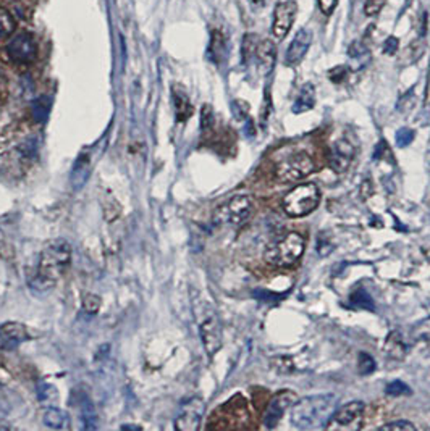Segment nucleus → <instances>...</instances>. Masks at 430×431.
Segmentation results:
<instances>
[{"label":"nucleus","mask_w":430,"mask_h":431,"mask_svg":"<svg viewBox=\"0 0 430 431\" xmlns=\"http://www.w3.org/2000/svg\"><path fill=\"white\" fill-rule=\"evenodd\" d=\"M91 167H92L91 151L83 152L81 155L76 158L75 165H73V168H72L70 183H72L73 189L80 191L81 187L86 185L88 180H89V175H91Z\"/></svg>","instance_id":"nucleus-16"},{"label":"nucleus","mask_w":430,"mask_h":431,"mask_svg":"<svg viewBox=\"0 0 430 431\" xmlns=\"http://www.w3.org/2000/svg\"><path fill=\"white\" fill-rule=\"evenodd\" d=\"M385 354L395 360H403L404 355H406V344H404L402 335H399L398 331H393V333L387 338V343H385Z\"/></svg>","instance_id":"nucleus-20"},{"label":"nucleus","mask_w":430,"mask_h":431,"mask_svg":"<svg viewBox=\"0 0 430 431\" xmlns=\"http://www.w3.org/2000/svg\"><path fill=\"white\" fill-rule=\"evenodd\" d=\"M99 307H101V299H99L97 296L89 294L85 299V309L89 312V314H96V312L99 310Z\"/></svg>","instance_id":"nucleus-34"},{"label":"nucleus","mask_w":430,"mask_h":431,"mask_svg":"<svg viewBox=\"0 0 430 431\" xmlns=\"http://www.w3.org/2000/svg\"><path fill=\"white\" fill-rule=\"evenodd\" d=\"M0 428H2V430H10L8 425H2V423H0Z\"/></svg>","instance_id":"nucleus-38"},{"label":"nucleus","mask_w":430,"mask_h":431,"mask_svg":"<svg viewBox=\"0 0 430 431\" xmlns=\"http://www.w3.org/2000/svg\"><path fill=\"white\" fill-rule=\"evenodd\" d=\"M338 5V0H319V7L320 10H322L324 15H332L333 10L337 8Z\"/></svg>","instance_id":"nucleus-36"},{"label":"nucleus","mask_w":430,"mask_h":431,"mask_svg":"<svg viewBox=\"0 0 430 431\" xmlns=\"http://www.w3.org/2000/svg\"><path fill=\"white\" fill-rule=\"evenodd\" d=\"M72 260V249L67 241L58 239L49 244L39 259V265L33 278H29V286L34 291H47L60 278L63 271L68 269Z\"/></svg>","instance_id":"nucleus-2"},{"label":"nucleus","mask_w":430,"mask_h":431,"mask_svg":"<svg viewBox=\"0 0 430 431\" xmlns=\"http://www.w3.org/2000/svg\"><path fill=\"white\" fill-rule=\"evenodd\" d=\"M192 301V314H195V320L199 330V336L204 346L206 353L209 357L215 355L222 348L224 343V333H222V323L217 314L215 307L212 302L202 296L201 292L195 291L191 294Z\"/></svg>","instance_id":"nucleus-3"},{"label":"nucleus","mask_w":430,"mask_h":431,"mask_svg":"<svg viewBox=\"0 0 430 431\" xmlns=\"http://www.w3.org/2000/svg\"><path fill=\"white\" fill-rule=\"evenodd\" d=\"M429 167H430V158H429Z\"/></svg>","instance_id":"nucleus-39"},{"label":"nucleus","mask_w":430,"mask_h":431,"mask_svg":"<svg viewBox=\"0 0 430 431\" xmlns=\"http://www.w3.org/2000/svg\"><path fill=\"white\" fill-rule=\"evenodd\" d=\"M382 430H392V431H404V430H409V431H414L416 430V427L411 422H406V420H397V422H392V423H387L383 425Z\"/></svg>","instance_id":"nucleus-32"},{"label":"nucleus","mask_w":430,"mask_h":431,"mask_svg":"<svg viewBox=\"0 0 430 431\" xmlns=\"http://www.w3.org/2000/svg\"><path fill=\"white\" fill-rule=\"evenodd\" d=\"M311 44H313V31L309 28H301L293 41H291L288 51L285 56L286 67H296L303 62V58L308 53Z\"/></svg>","instance_id":"nucleus-13"},{"label":"nucleus","mask_w":430,"mask_h":431,"mask_svg":"<svg viewBox=\"0 0 430 431\" xmlns=\"http://www.w3.org/2000/svg\"><path fill=\"white\" fill-rule=\"evenodd\" d=\"M57 389L53 388L52 384L47 383H41L38 388V398L41 400L42 404H53L57 400Z\"/></svg>","instance_id":"nucleus-25"},{"label":"nucleus","mask_w":430,"mask_h":431,"mask_svg":"<svg viewBox=\"0 0 430 431\" xmlns=\"http://www.w3.org/2000/svg\"><path fill=\"white\" fill-rule=\"evenodd\" d=\"M320 204V189L314 183L296 186L283 199V209L288 217L301 218L317 209Z\"/></svg>","instance_id":"nucleus-4"},{"label":"nucleus","mask_w":430,"mask_h":431,"mask_svg":"<svg viewBox=\"0 0 430 431\" xmlns=\"http://www.w3.org/2000/svg\"><path fill=\"white\" fill-rule=\"evenodd\" d=\"M340 399L335 394H315L296 400L291 407V422L299 430H320L327 427Z\"/></svg>","instance_id":"nucleus-1"},{"label":"nucleus","mask_w":430,"mask_h":431,"mask_svg":"<svg viewBox=\"0 0 430 431\" xmlns=\"http://www.w3.org/2000/svg\"><path fill=\"white\" fill-rule=\"evenodd\" d=\"M13 31H15L13 17L7 12V10L0 8V41H2V39H7L8 36H12Z\"/></svg>","instance_id":"nucleus-24"},{"label":"nucleus","mask_w":430,"mask_h":431,"mask_svg":"<svg viewBox=\"0 0 430 431\" xmlns=\"http://www.w3.org/2000/svg\"><path fill=\"white\" fill-rule=\"evenodd\" d=\"M365 405L361 400H353V403L345 404L335 410L332 419L329 420L327 430H359L363 428V415Z\"/></svg>","instance_id":"nucleus-8"},{"label":"nucleus","mask_w":430,"mask_h":431,"mask_svg":"<svg viewBox=\"0 0 430 431\" xmlns=\"http://www.w3.org/2000/svg\"><path fill=\"white\" fill-rule=\"evenodd\" d=\"M296 13H298V3L295 0L276 3L272 19V36L275 37V41H283L288 36L291 26L295 24Z\"/></svg>","instance_id":"nucleus-9"},{"label":"nucleus","mask_w":430,"mask_h":431,"mask_svg":"<svg viewBox=\"0 0 430 431\" xmlns=\"http://www.w3.org/2000/svg\"><path fill=\"white\" fill-rule=\"evenodd\" d=\"M254 60L258 63L261 73L264 76H269L274 71L275 62H276V47L275 44L270 41V39H262L258 42V47H256L254 52Z\"/></svg>","instance_id":"nucleus-15"},{"label":"nucleus","mask_w":430,"mask_h":431,"mask_svg":"<svg viewBox=\"0 0 430 431\" xmlns=\"http://www.w3.org/2000/svg\"><path fill=\"white\" fill-rule=\"evenodd\" d=\"M414 141V131L409 128H402L397 131V146L398 147H408L409 144Z\"/></svg>","instance_id":"nucleus-30"},{"label":"nucleus","mask_w":430,"mask_h":431,"mask_svg":"<svg viewBox=\"0 0 430 431\" xmlns=\"http://www.w3.org/2000/svg\"><path fill=\"white\" fill-rule=\"evenodd\" d=\"M209 52H210L212 60L217 62V63H220L225 58L226 42H225V37L222 36V33H219V31L212 33V41H210Z\"/></svg>","instance_id":"nucleus-21"},{"label":"nucleus","mask_w":430,"mask_h":431,"mask_svg":"<svg viewBox=\"0 0 430 431\" xmlns=\"http://www.w3.org/2000/svg\"><path fill=\"white\" fill-rule=\"evenodd\" d=\"M251 2H253V3H256V5H259V3H262V2H264V0H251Z\"/></svg>","instance_id":"nucleus-37"},{"label":"nucleus","mask_w":430,"mask_h":431,"mask_svg":"<svg viewBox=\"0 0 430 431\" xmlns=\"http://www.w3.org/2000/svg\"><path fill=\"white\" fill-rule=\"evenodd\" d=\"M398 49H399V41L393 36L388 37L383 44V52L387 53V56H395V53L398 52Z\"/></svg>","instance_id":"nucleus-35"},{"label":"nucleus","mask_w":430,"mask_h":431,"mask_svg":"<svg viewBox=\"0 0 430 431\" xmlns=\"http://www.w3.org/2000/svg\"><path fill=\"white\" fill-rule=\"evenodd\" d=\"M315 165L308 152H296L281 158L275 165V178L280 183H296L314 173Z\"/></svg>","instance_id":"nucleus-6"},{"label":"nucleus","mask_w":430,"mask_h":431,"mask_svg":"<svg viewBox=\"0 0 430 431\" xmlns=\"http://www.w3.org/2000/svg\"><path fill=\"white\" fill-rule=\"evenodd\" d=\"M349 74V68L346 65H338V67H333L332 70L329 71V79L335 84H340L343 83L346 78H348Z\"/></svg>","instance_id":"nucleus-28"},{"label":"nucleus","mask_w":430,"mask_h":431,"mask_svg":"<svg viewBox=\"0 0 430 431\" xmlns=\"http://www.w3.org/2000/svg\"><path fill=\"white\" fill-rule=\"evenodd\" d=\"M332 249H333V244H332V242H330V241L327 239V237H324L322 235H320L319 242H317V252H319V255H320V257L329 255L330 252H332Z\"/></svg>","instance_id":"nucleus-33"},{"label":"nucleus","mask_w":430,"mask_h":431,"mask_svg":"<svg viewBox=\"0 0 430 431\" xmlns=\"http://www.w3.org/2000/svg\"><path fill=\"white\" fill-rule=\"evenodd\" d=\"M304 249V237L298 233H290L267 249L265 260L275 267H291L301 259Z\"/></svg>","instance_id":"nucleus-5"},{"label":"nucleus","mask_w":430,"mask_h":431,"mask_svg":"<svg viewBox=\"0 0 430 431\" xmlns=\"http://www.w3.org/2000/svg\"><path fill=\"white\" fill-rule=\"evenodd\" d=\"M349 301H351V304H353L354 307H359V309H365L370 312L375 310V302L365 289H356L353 294H351Z\"/></svg>","instance_id":"nucleus-23"},{"label":"nucleus","mask_w":430,"mask_h":431,"mask_svg":"<svg viewBox=\"0 0 430 431\" xmlns=\"http://www.w3.org/2000/svg\"><path fill=\"white\" fill-rule=\"evenodd\" d=\"M385 7V0H365L364 3V13L367 17H375L382 12Z\"/></svg>","instance_id":"nucleus-29"},{"label":"nucleus","mask_w":430,"mask_h":431,"mask_svg":"<svg viewBox=\"0 0 430 431\" xmlns=\"http://www.w3.org/2000/svg\"><path fill=\"white\" fill-rule=\"evenodd\" d=\"M315 105V87L314 84L306 83L303 87L299 89L298 97L293 103V113H304L313 110Z\"/></svg>","instance_id":"nucleus-18"},{"label":"nucleus","mask_w":430,"mask_h":431,"mask_svg":"<svg viewBox=\"0 0 430 431\" xmlns=\"http://www.w3.org/2000/svg\"><path fill=\"white\" fill-rule=\"evenodd\" d=\"M356 157V147L349 140H338L330 149L329 165L335 173H343L348 170Z\"/></svg>","instance_id":"nucleus-12"},{"label":"nucleus","mask_w":430,"mask_h":431,"mask_svg":"<svg viewBox=\"0 0 430 431\" xmlns=\"http://www.w3.org/2000/svg\"><path fill=\"white\" fill-rule=\"evenodd\" d=\"M385 393H387L388 396H393V398H398V396H403V394H411V389H409L403 381L395 380L387 386Z\"/></svg>","instance_id":"nucleus-27"},{"label":"nucleus","mask_w":430,"mask_h":431,"mask_svg":"<svg viewBox=\"0 0 430 431\" xmlns=\"http://www.w3.org/2000/svg\"><path fill=\"white\" fill-rule=\"evenodd\" d=\"M0 339H2L5 348H17L26 339V328L17 321H8V323L0 326Z\"/></svg>","instance_id":"nucleus-17"},{"label":"nucleus","mask_w":430,"mask_h":431,"mask_svg":"<svg viewBox=\"0 0 430 431\" xmlns=\"http://www.w3.org/2000/svg\"><path fill=\"white\" fill-rule=\"evenodd\" d=\"M375 370V360L367 353H359L358 355V371L359 375H370Z\"/></svg>","instance_id":"nucleus-26"},{"label":"nucleus","mask_w":430,"mask_h":431,"mask_svg":"<svg viewBox=\"0 0 430 431\" xmlns=\"http://www.w3.org/2000/svg\"><path fill=\"white\" fill-rule=\"evenodd\" d=\"M206 412V404L201 398H191L181 405L175 420V428L180 431H196L199 428Z\"/></svg>","instance_id":"nucleus-10"},{"label":"nucleus","mask_w":430,"mask_h":431,"mask_svg":"<svg viewBox=\"0 0 430 431\" xmlns=\"http://www.w3.org/2000/svg\"><path fill=\"white\" fill-rule=\"evenodd\" d=\"M81 422H83V428H86V430L97 428L96 410H94L92 403L88 398H83L81 400Z\"/></svg>","instance_id":"nucleus-22"},{"label":"nucleus","mask_w":430,"mask_h":431,"mask_svg":"<svg viewBox=\"0 0 430 431\" xmlns=\"http://www.w3.org/2000/svg\"><path fill=\"white\" fill-rule=\"evenodd\" d=\"M253 212V201L248 196H235L217 209V221L231 226H240L248 220Z\"/></svg>","instance_id":"nucleus-7"},{"label":"nucleus","mask_w":430,"mask_h":431,"mask_svg":"<svg viewBox=\"0 0 430 431\" xmlns=\"http://www.w3.org/2000/svg\"><path fill=\"white\" fill-rule=\"evenodd\" d=\"M296 403V394L293 391H280L274 399L270 400L264 412V425L265 428H275L280 423L281 417H283L286 410L293 407Z\"/></svg>","instance_id":"nucleus-11"},{"label":"nucleus","mask_w":430,"mask_h":431,"mask_svg":"<svg viewBox=\"0 0 430 431\" xmlns=\"http://www.w3.org/2000/svg\"><path fill=\"white\" fill-rule=\"evenodd\" d=\"M42 422L46 427L52 430H65L70 425V417L65 410L57 409V407H49L46 412H44Z\"/></svg>","instance_id":"nucleus-19"},{"label":"nucleus","mask_w":430,"mask_h":431,"mask_svg":"<svg viewBox=\"0 0 430 431\" xmlns=\"http://www.w3.org/2000/svg\"><path fill=\"white\" fill-rule=\"evenodd\" d=\"M367 53H369L367 47H365L364 44L359 42V41L351 44L349 49H348V56L351 58H354V60H358V58H363L364 56H367Z\"/></svg>","instance_id":"nucleus-31"},{"label":"nucleus","mask_w":430,"mask_h":431,"mask_svg":"<svg viewBox=\"0 0 430 431\" xmlns=\"http://www.w3.org/2000/svg\"><path fill=\"white\" fill-rule=\"evenodd\" d=\"M36 53H38L36 42H34L33 36H29L26 33L18 34V36L13 37L12 42L8 44V56L17 63L33 62Z\"/></svg>","instance_id":"nucleus-14"}]
</instances>
